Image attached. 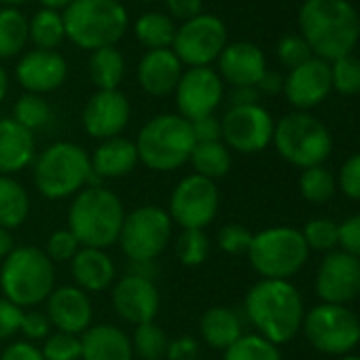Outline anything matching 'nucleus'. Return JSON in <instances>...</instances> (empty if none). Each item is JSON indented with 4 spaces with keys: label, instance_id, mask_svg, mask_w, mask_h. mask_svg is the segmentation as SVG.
Instances as JSON below:
<instances>
[{
    "label": "nucleus",
    "instance_id": "nucleus-1",
    "mask_svg": "<svg viewBox=\"0 0 360 360\" xmlns=\"http://www.w3.org/2000/svg\"><path fill=\"white\" fill-rule=\"evenodd\" d=\"M299 28L314 58L324 62L349 56L360 39V18L347 0H305Z\"/></svg>",
    "mask_w": 360,
    "mask_h": 360
},
{
    "label": "nucleus",
    "instance_id": "nucleus-2",
    "mask_svg": "<svg viewBox=\"0 0 360 360\" xmlns=\"http://www.w3.org/2000/svg\"><path fill=\"white\" fill-rule=\"evenodd\" d=\"M244 311L257 335L274 345H284L301 333L305 307L290 280H259L244 299Z\"/></svg>",
    "mask_w": 360,
    "mask_h": 360
},
{
    "label": "nucleus",
    "instance_id": "nucleus-3",
    "mask_svg": "<svg viewBox=\"0 0 360 360\" xmlns=\"http://www.w3.org/2000/svg\"><path fill=\"white\" fill-rule=\"evenodd\" d=\"M121 198L104 185H87L68 208V229L83 248H110L119 242L125 221Z\"/></svg>",
    "mask_w": 360,
    "mask_h": 360
},
{
    "label": "nucleus",
    "instance_id": "nucleus-4",
    "mask_svg": "<svg viewBox=\"0 0 360 360\" xmlns=\"http://www.w3.org/2000/svg\"><path fill=\"white\" fill-rule=\"evenodd\" d=\"M32 178L37 191L45 200H70L94 180L89 153L77 142H53L37 155L32 163Z\"/></svg>",
    "mask_w": 360,
    "mask_h": 360
},
{
    "label": "nucleus",
    "instance_id": "nucleus-5",
    "mask_svg": "<svg viewBox=\"0 0 360 360\" xmlns=\"http://www.w3.org/2000/svg\"><path fill=\"white\" fill-rule=\"evenodd\" d=\"M56 288V265L37 246H15L0 263L3 297L22 309H34L45 303Z\"/></svg>",
    "mask_w": 360,
    "mask_h": 360
},
{
    "label": "nucleus",
    "instance_id": "nucleus-6",
    "mask_svg": "<svg viewBox=\"0 0 360 360\" xmlns=\"http://www.w3.org/2000/svg\"><path fill=\"white\" fill-rule=\"evenodd\" d=\"M195 148L191 121L180 115L163 112L148 119L138 131L136 150L142 165L165 174L189 163Z\"/></svg>",
    "mask_w": 360,
    "mask_h": 360
},
{
    "label": "nucleus",
    "instance_id": "nucleus-7",
    "mask_svg": "<svg viewBox=\"0 0 360 360\" xmlns=\"http://www.w3.org/2000/svg\"><path fill=\"white\" fill-rule=\"evenodd\" d=\"M66 39L87 51L115 47L127 30V11L119 0H75L64 13Z\"/></svg>",
    "mask_w": 360,
    "mask_h": 360
},
{
    "label": "nucleus",
    "instance_id": "nucleus-8",
    "mask_svg": "<svg viewBox=\"0 0 360 360\" xmlns=\"http://www.w3.org/2000/svg\"><path fill=\"white\" fill-rule=\"evenodd\" d=\"M271 142L286 163L301 169L322 165L333 153V136L326 125L301 110L284 115L276 123Z\"/></svg>",
    "mask_w": 360,
    "mask_h": 360
},
{
    "label": "nucleus",
    "instance_id": "nucleus-9",
    "mask_svg": "<svg viewBox=\"0 0 360 360\" xmlns=\"http://www.w3.org/2000/svg\"><path fill=\"white\" fill-rule=\"evenodd\" d=\"M248 261L261 280H290L309 259V248L299 229L269 227L252 236Z\"/></svg>",
    "mask_w": 360,
    "mask_h": 360
},
{
    "label": "nucleus",
    "instance_id": "nucleus-10",
    "mask_svg": "<svg viewBox=\"0 0 360 360\" xmlns=\"http://www.w3.org/2000/svg\"><path fill=\"white\" fill-rule=\"evenodd\" d=\"M174 223L165 208L142 204L125 214L119 246L129 261H157L172 242Z\"/></svg>",
    "mask_w": 360,
    "mask_h": 360
},
{
    "label": "nucleus",
    "instance_id": "nucleus-11",
    "mask_svg": "<svg viewBox=\"0 0 360 360\" xmlns=\"http://www.w3.org/2000/svg\"><path fill=\"white\" fill-rule=\"evenodd\" d=\"M358 324L356 314L345 305L318 303L303 316L301 333L322 354L345 356L358 345Z\"/></svg>",
    "mask_w": 360,
    "mask_h": 360
},
{
    "label": "nucleus",
    "instance_id": "nucleus-12",
    "mask_svg": "<svg viewBox=\"0 0 360 360\" xmlns=\"http://www.w3.org/2000/svg\"><path fill=\"white\" fill-rule=\"evenodd\" d=\"M221 206V191L214 180L187 174L169 193L167 214L180 229H206L214 223Z\"/></svg>",
    "mask_w": 360,
    "mask_h": 360
},
{
    "label": "nucleus",
    "instance_id": "nucleus-13",
    "mask_svg": "<svg viewBox=\"0 0 360 360\" xmlns=\"http://www.w3.org/2000/svg\"><path fill=\"white\" fill-rule=\"evenodd\" d=\"M227 47V28L221 18L202 13L180 28H176V37L172 43V51L189 68H204L219 60L223 49Z\"/></svg>",
    "mask_w": 360,
    "mask_h": 360
},
{
    "label": "nucleus",
    "instance_id": "nucleus-14",
    "mask_svg": "<svg viewBox=\"0 0 360 360\" xmlns=\"http://www.w3.org/2000/svg\"><path fill=\"white\" fill-rule=\"evenodd\" d=\"M276 121L261 104L231 106L221 119L223 142L229 150L255 155L265 150L274 140Z\"/></svg>",
    "mask_w": 360,
    "mask_h": 360
},
{
    "label": "nucleus",
    "instance_id": "nucleus-15",
    "mask_svg": "<svg viewBox=\"0 0 360 360\" xmlns=\"http://www.w3.org/2000/svg\"><path fill=\"white\" fill-rule=\"evenodd\" d=\"M174 96H176L178 115L187 121L214 115V110L219 108L225 96L223 79L210 66L189 68L180 77Z\"/></svg>",
    "mask_w": 360,
    "mask_h": 360
},
{
    "label": "nucleus",
    "instance_id": "nucleus-16",
    "mask_svg": "<svg viewBox=\"0 0 360 360\" xmlns=\"http://www.w3.org/2000/svg\"><path fill=\"white\" fill-rule=\"evenodd\" d=\"M314 284L322 303L347 305L349 301L358 299L360 292V259L343 250L326 252Z\"/></svg>",
    "mask_w": 360,
    "mask_h": 360
},
{
    "label": "nucleus",
    "instance_id": "nucleus-17",
    "mask_svg": "<svg viewBox=\"0 0 360 360\" xmlns=\"http://www.w3.org/2000/svg\"><path fill=\"white\" fill-rule=\"evenodd\" d=\"M110 303L123 322L138 326L144 322H155L161 307V297L153 280L125 274L112 284Z\"/></svg>",
    "mask_w": 360,
    "mask_h": 360
},
{
    "label": "nucleus",
    "instance_id": "nucleus-18",
    "mask_svg": "<svg viewBox=\"0 0 360 360\" xmlns=\"http://www.w3.org/2000/svg\"><path fill=\"white\" fill-rule=\"evenodd\" d=\"M131 117V104L119 89H98L85 104L81 123L87 136L96 140H108L123 134Z\"/></svg>",
    "mask_w": 360,
    "mask_h": 360
},
{
    "label": "nucleus",
    "instance_id": "nucleus-19",
    "mask_svg": "<svg viewBox=\"0 0 360 360\" xmlns=\"http://www.w3.org/2000/svg\"><path fill=\"white\" fill-rule=\"evenodd\" d=\"M45 314L56 330L83 335L94 322V305L85 290L75 284L56 286L45 301Z\"/></svg>",
    "mask_w": 360,
    "mask_h": 360
},
{
    "label": "nucleus",
    "instance_id": "nucleus-20",
    "mask_svg": "<svg viewBox=\"0 0 360 360\" xmlns=\"http://www.w3.org/2000/svg\"><path fill=\"white\" fill-rule=\"evenodd\" d=\"M330 89V64L320 58H311L305 64L290 70V75L284 79L282 91L297 110L305 112L324 102Z\"/></svg>",
    "mask_w": 360,
    "mask_h": 360
},
{
    "label": "nucleus",
    "instance_id": "nucleus-21",
    "mask_svg": "<svg viewBox=\"0 0 360 360\" xmlns=\"http://www.w3.org/2000/svg\"><path fill=\"white\" fill-rule=\"evenodd\" d=\"M15 77L20 85L26 89V94H49L60 89L68 79V64L62 53L47 51V49H34L26 53L18 68Z\"/></svg>",
    "mask_w": 360,
    "mask_h": 360
},
{
    "label": "nucleus",
    "instance_id": "nucleus-22",
    "mask_svg": "<svg viewBox=\"0 0 360 360\" xmlns=\"http://www.w3.org/2000/svg\"><path fill=\"white\" fill-rule=\"evenodd\" d=\"M217 62L219 77L233 87H257L267 70L263 51L248 41L227 45Z\"/></svg>",
    "mask_w": 360,
    "mask_h": 360
},
{
    "label": "nucleus",
    "instance_id": "nucleus-23",
    "mask_svg": "<svg viewBox=\"0 0 360 360\" xmlns=\"http://www.w3.org/2000/svg\"><path fill=\"white\" fill-rule=\"evenodd\" d=\"M91 163V185H100L102 180H117L129 176L140 163L136 142L123 136L102 140L89 155Z\"/></svg>",
    "mask_w": 360,
    "mask_h": 360
},
{
    "label": "nucleus",
    "instance_id": "nucleus-24",
    "mask_svg": "<svg viewBox=\"0 0 360 360\" xmlns=\"http://www.w3.org/2000/svg\"><path fill=\"white\" fill-rule=\"evenodd\" d=\"M37 159L34 134L15 119H0V176H15Z\"/></svg>",
    "mask_w": 360,
    "mask_h": 360
},
{
    "label": "nucleus",
    "instance_id": "nucleus-25",
    "mask_svg": "<svg viewBox=\"0 0 360 360\" xmlns=\"http://www.w3.org/2000/svg\"><path fill=\"white\" fill-rule=\"evenodd\" d=\"M180 77H183V64L172 49L148 51L138 64V83L148 96L155 98L174 94Z\"/></svg>",
    "mask_w": 360,
    "mask_h": 360
},
{
    "label": "nucleus",
    "instance_id": "nucleus-26",
    "mask_svg": "<svg viewBox=\"0 0 360 360\" xmlns=\"http://www.w3.org/2000/svg\"><path fill=\"white\" fill-rule=\"evenodd\" d=\"M70 274L75 286H79L87 295L108 290L117 282V265L112 257L102 248L81 246L77 257L70 261Z\"/></svg>",
    "mask_w": 360,
    "mask_h": 360
},
{
    "label": "nucleus",
    "instance_id": "nucleus-27",
    "mask_svg": "<svg viewBox=\"0 0 360 360\" xmlns=\"http://www.w3.org/2000/svg\"><path fill=\"white\" fill-rule=\"evenodd\" d=\"M81 360H134L131 339L117 324H91L81 335Z\"/></svg>",
    "mask_w": 360,
    "mask_h": 360
},
{
    "label": "nucleus",
    "instance_id": "nucleus-28",
    "mask_svg": "<svg viewBox=\"0 0 360 360\" xmlns=\"http://www.w3.org/2000/svg\"><path fill=\"white\" fill-rule=\"evenodd\" d=\"M244 335L240 314L227 305H212L200 318V337L212 349L225 352Z\"/></svg>",
    "mask_w": 360,
    "mask_h": 360
},
{
    "label": "nucleus",
    "instance_id": "nucleus-29",
    "mask_svg": "<svg viewBox=\"0 0 360 360\" xmlns=\"http://www.w3.org/2000/svg\"><path fill=\"white\" fill-rule=\"evenodd\" d=\"M30 217V193L15 176H0V227L18 229Z\"/></svg>",
    "mask_w": 360,
    "mask_h": 360
},
{
    "label": "nucleus",
    "instance_id": "nucleus-30",
    "mask_svg": "<svg viewBox=\"0 0 360 360\" xmlns=\"http://www.w3.org/2000/svg\"><path fill=\"white\" fill-rule=\"evenodd\" d=\"M189 163L193 165V174L204 176L208 180H217L225 178L231 172L233 159H231V150L225 146V142H204V144H195Z\"/></svg>",
    "mask_w": 360,
    "mask_h": 360
},
{
    "label": "nucleus",
    "instance_id": "nucleus-31",
    "mask_svg": "<svg viewBox=\"0 0 360 360\" xmlns=\"http://www.w3.org/2000/svg\"><path fill=\"white\" fill-rule=\"evenodd\" d=\"M89 77L98 89H119L125 77V60L115 47H104L89 58Z\"/></svg>",
    "mask_w": 360,
    "mask_h": 360
},
{
    "label": "nucleus",
    "instance_id": "nucleus-32",
    "mask_svg": "<svg viewBox=\"0 0 360 360\" xmlns=\"http://www.w3.org/2000/svg\"><path fill=\"white\" fill-rule=\"evenodd\" d=\"M136 39L148 49H169L176 37V26L169 15L163 13H144L138 18L134 26Z\"/></svg>",
    "mask_w": 360,
    "mask_h": 360
},
{
    "label": "nucleus",
    "instance_id": "nucleus-33",
    "mask_svg": "<svg viewBox=\"0 0 360 360\" xmlns=\"http://www.w3.org/2000/svg\"><path fill=\"white\" fill-rule=\"evenodd\" d=\"M28 41V20L13 7L0 9V60L20 56Z\"/></svg>",
    "mask_w": 360,
    "mask_h": 360
},
{
    "label": "nucleus",
    "instance_id": "nucleus-34",
    "mask_svg": "<svg viewBox=\"0 0 360 360\" xmlns=\"http://www.w3.org/2000/svg\"><path fill=\"white\" fill-rule=\"evenodd\" d=\"M28 39L37 45V49L56 51L66 39L62 13L53 9H41L32 22H28Z\"/></svg>",
    "mask_w": 360,
    "mask_h": 360
},
{
    "label": "nucleus",
    "instance_id": "nucleus-35",
    "mask_svg": "<svg viewBox=\"0 0 360 360\" xmlns=\"http://www.w3.org/2000/svg\"><path fill=\"white\" fill-rule=\"evenodd\" d=\"M337 191V180L333 172L324 165H314L301 169L299 176V193L309 204H324Z\"/></svg>",
    "mask_w": 360,
    "mask_h": 360
},
{
    "label": "nucleus",
    "instance_id": "nucleus-36",
    "mask_svg": "<svg viewBox=\"0 0 360 360\" xmlns=\"http://www.w3.org/2000/svg\"><path fill=\"white\" fill-rule=\"evenodd\" d=\"M129 339H131L134 356H138L140 360H163L165 358L169 337L159 324H155V322L138 324V326H134V333L129 335Z\"/></svg>",
    "mask_w": 360,
    "mask_h": 360
},
{
    "label": "nucleus",
    "instance_id": "nucleus-37",
    "mask_svg": "<svg viewBox=\"0 0 360 360\" xmlns=\"http://www.w3.org/2000/svg\"><path fill=\"white\" fill-rule=\"evenodd\" d=\"M210 238L204 229H183L176 238L174 252L180 265L185 267H200L210 257Z\"/></svg>",
    "mask_w": 360,
    "mask_h": 360
},
{
    "label": "nucleus",
    "instance_id": "nucleus-38",
    "mask_svg": "<svg viewBox=\"0 0 360 360\" xmlns=\"http://www.w3.org/2000/svg\"><path fill=\"white\" fill-rule=\"evenodd\" d=\"M223 360H282L280 347L265 337L250 333L242 335L231 347L223 352Z\"/></svg>",
    "mask_w": 360,
    "mask_h": 360
},
{
    "label": "nucleus",
    "instance_id": "nucleus-39",
    "mask_svg": "<svg viewBox=\"0 0 360 360\" xmlns=\"http://www.w3.org/2000/svg\"><path fill=\"white\" fill-rule=\"evenodd\" d=\"M11 119H15L22 127H26L34 134L37 129H43L51 121V106L43 96L24 94L13 104V117Z\"/></svg>",
    "mask_w": 360,
    "mask_h": 360
},
{
    "label": "nucleus",
    "instance_id": "nucleus-40",
    "mask_svg": "<svg viewBox=\"0 0 360 360\" xmlns=\"http://www.w3.org/2000/svg\"><path fill=\"white\" fill-rule=\"evenodd\" d=\"M301 236L309 250L330 252L339 246V225L326 217H316V219L307 221Z\"/></svg>",
    "mask_w": 360,
    "mask_h": 360
},
{
    "label": "nucleus",
    "instance_id": "nucleus-41",
    "mask_svg": "<svg viewBox=\"0 0 360 360\" xmlns=\"http://www.w3.org/2000/svg\"><path fill=\"white\" fill-rule=\"evenodd\" d=\"M330 81L333 89H337L341 96L360 94V60L352 53L335 60L330 66Z\"/></svg>",
    "mask_w": 360,
    "mask_h": 360
},
{
    "label": "nucleus",
    "instance_id": "nucleus-42",
    "mask_svg": "<svg viewBox=\"0 0 360 360\" xmlns=\"http://www.w3.org/2000/svg\"><path fill=\"white\" fill-rule=\"evenodd\" d=\"M45 360H81V337L53 330L41 345Z\"/></svg>",
    "mask_w": 360,
    "mask_h": 360
},
{
    "label": "nucleus",
    "instance_id": "nucleus-43",
    "mask_svg": "<svg viewBox=\"0 0 360 360\" xmlns=\"http://www.w3.org/2000/svg\"><path fill=\"white\" fill-rule=\"evenodd\" d=\"M252 231L240 223H227L219 229L217 233V244L225 255L238 257V255H248V248L252 244Z\"/></svg>",
    "mask_w": 360,
    "mask_h": 360
},
{
    "label": "nucleus",
    "instance_id": "nucleus-44",
    "mask_svg": "<svg viewBox=\"0 0 360 360\" xmlns=\"http://www.w3.org/2000/svg\"><path fill=\"white\" fill-rule=\"evenodd\" d=\"M81 250L79 240L75 238V233L66 227V229H58L47 238V246H45V255L51 259V263H70L77 252Z\"/></svg>",
    "mask_w": 360,
    "mask_h": 360
},
{
    "label": "nucleus",
    "instance_id": "nucleus-45",
    "mask_svg": "<svg viewBox=\"0 0 360 360\" xmlns=\"http://www.w3.org/2000/svg\"><path fill=\"white\" fill-rule=\"evenodd\" d=\"M278 58H280V62H282L284 66H288V68L292 70V68L305 64L307 60H311L314 53H311L309 45L303 41V37L290 34V37H284V39L278 43Z\"/></svg>",
    "mask_w": 360,
    "mask_h": 360
},
{
    "label": "nucleus",
    "instance_id": "nucleus-46",
    "mask_svg": "<svg viewBox=\"0 0 360 360\" xmlns=\"http://www.w3.org/2000/svg\"><path fill=\"white\" fill-rule=\"evenodd\" d=\"M20 333L24 335L26 341L39 343V341H45L53 333V326H51L45 311H41V309H24Z\"/></svg>",
    "mask_w": 360,
    "mask_h": 360
},
{
    "label": "nucleus",
    "instance_id": "nucleus-47",
    "mask_svg": "<svg viewBox=\"0 0 360 360\" xmlns=\"http://www.w3.org/2000/svg\"><path fill=\"white\" fill-rule=\"evenodd\" d=\"M337 187L341 189L345 198L360 202V153L343 161L339 176H337Z\"/></svg>",
    "mask_w": 360,
    "mask_h": 360
},
{
    "label": "nucleus",
    "instance_id": "nucleus-48",
    "mask_svg": "<svg viewBox=\"0 0 360 360\" xmlns=\"http://www.w3.org/2000/svg\"><path fill=\"white\" fill-rule=\"evenodd\" d=\"M22 316H24V309L20 305L11 303L5 297H0V341L13 339L20 333Z\"/></svg>",
    "mask_w": 360,
    "mask_h": 360
},
{
    "label": "nucleus",
    "instance_id": "nucleus-49",
    "mask_svg": "<svg viewBox=\"0 0 360 360\" xmlns=\"http://www.w3.org/2000/svg\"><path fill=\"white\" fill-rule=\"evenodd\" d=\"M339 248L360 259V212L339 223Z\"/></svg>",
    "mask_w": 360,
    "mask_h": 360
},
{
    "label": "nucleus",
    "instance_id": "nucleus-50",
    "mask_svg": "<svg viewBox=\"0 0 360 360\" xmlns=\"http://www.w3.org/2000/svg\"><path fill=\"white\" fill-rule=\"evenodd\" d=\"M200 356V341L193 335H178L169 339L165 360H198Z\"/></svg>",
    "mask_w": 360,
    "mask_h": 360
},
{
    "label": "nucleus",
    "instance_id": "nucleus-51",
    "mask_svg": "<svg viewBox=\"0 0 360 360\" xmlns=\"http://www.w3.org/2000/svg\"><path fill=\"white\" fill-rule=\"evenodd\" d=\"M191 129H193V138L195 144H204V142H221L223 140V129H221V119L214 115L202 117L191 121Z\"/></svg>",
    "mask_w": 360,
    "mask_h": 360
},
{
    "label": "nucleus",
    "instance_id": "nucleus-52",
    "mask_svg": "<svg viewBox=\"0 0 360 360\" xmlns=\"http://www.w3.org/2000/svg\"><path fill=\"white\" fill-rule=\"evenodd\" d=\"M0 360H45V356L37 343L22 339V341H11L0 352Z\"/></svg>",
    "mask_w": 360,
    "mask_h": 360
},
{
    "label": "nucleus",
    "instance_id": "nucleus-53",
    "mask_svg": "<svg viewBox=\"0 0 360 360\" xmlns=\"http://www.w3.org/2000/svg\"><path fill=\"white\" fill-rule=\"evenodd\" d=\"M165 5H167L172 18L189 22V20L202 15L204 0H165Z\"/></svg>",
    "mask_w": 360,
    "mask_h": 360
},
{
    "label": "nucleus",
    "instance_id": "nucleus-54",
    "mask_svg": "<svg viewBox=\"0 0 360 360\" xmlns=\"http://www.w3.org/2000/svg\"><path fill=\"white\" fill-rule=\"evenodd\" d=\"M259 94H267V96H276L284 89V79L274 72V70H265V75L261 77V81L257 83Z\"/></svg>",
    "mask_w": 360,
    "mask_h": 360
},
{
    "label": "nucleus",
    "instance_id": "nucleus-55",
    "mask_svg": "<svg viewBox=\"0 0 360 360\" xmlns=\"http://www.w3.org/2000/svg\"><path fill=\"white\" fill-rule=\"evenodd\" d=\"M231 106H250V104H259V89L257 87H233L231 91Z\"/></svg>",
    "mask_w": 360,
    "mask_h": 360
},
{
    "label": "nucleus",
    "instance_id": "nucleus-56",
    "mask_svg": "<svg viewBox=\"0 0 360 360\" xmlns=\"http://www.w3.org/2000/svg\"><path fill=\"white\" fill-rule=\"evenodd\" d=\"M157 271H159L157 261H129V271L127 274H134V276H140V278H146V280L155 282Z\"/></svg>",
    "mask_w": 360,
    "mask_h": 360
},
{
    "label": "nucleus",
    "instance_id": "nucleus-57",
    "mask_svg": "<svg viewBox=\"0 0 360 360\" xmlns=\"http://www.w3.org/2000/svg\"><path fill=\"white\" fill-rule=\"evenodd\" d=\"M13 248H15V244H13V236H11V231L0 227V263H3V261L11 255V250H13Z\"/></svg>",
    "mask_w": 360,
    "mask_h": 360
},
{
    "label": "nucleus",
    "instance_id": "nucleus-58",
    "mask_svg": "<svg viewBox=\"0 0 360 360\" xmlns=\"http://www.w3.org/2000/svg\"><path fill=\"white\" fill-rule=\"evenodd\" d=\"M7 91H9V77H7V70L3 68V64H0V102L5 100Z\"/></svg>",
    "mask_w": 360,
    "mask_h": 360
},
{
    "label": "nucleus",
    "instance_id": "nucleus-59",
    "mask_svg": "<svg viewBox=\"0 0 360 360\" xmlns=\"http://www.w3.org/2000/svg\"><path fill=\"white\" fill-rule=\"evenodd\" d=\"M41 3L45 5V9H53V11H58V9H66L70 3H75V0H41Z\"/></svg>",
    "mask_w": 360,
    "mask_h": 360
},
{
    "label": "nucleus",
    "instance_id": "nucleus-60",
    "mask_svg": "<svg viewBox=\"0 0 360 360\" xmlns=\"http://www.w3.org/2000/svg\"><path fill=\"white\" fill-rule=\"evenodd\" d=\"M3 5H9V7H15V5H24V3H28V0H0Z\"/></svg>",
    "mask_w": 360,
    "mask_h": 360
},
{
    "label": "nucleus",
    "instance_id": "nucleus-61",
    "mask_svg": "<svg viewBox=\"0 0 360 360\" xmlns=\"http://www.w3.org/2000/svg\"><path fill=\"white\" fill-rule=\"evenodd\" d=\"M339 360H360V356H352V354H345V356H339Z\"/></svg>",
    "mask_w": 360,
    "mask_h": 360
},
{
    "label": "nucleus",
    "instance_id": "nucleus-62",
    "mask_svg": "<svg viewBox=\"0 0 360 360\" xmlns=\"http://www.w3.org/2000/svg\"><path fill=\"white\" fill-rule=\"evenodd\" d=\"M358 343H360V324H358Z\"/></svg>",
    "mask_w": 360,
    "mask_h": 360
},
{
    "label": "nucleus",
    "instance_id": "nucleus-63",
    "mask_svg": "<svg viewBox=\"0 0 360 360\" xmlns=\"http://www.w3.org/2000/svg\"><path fill=\"white\" fill-rule=\"evenodd\" d=\"M140 3H153V0H140Z\"/></svg>",
    "mask_w": 360,
    "mask_h": 360
},
{
    "label": "nucleus",
    "instance_id": "nucleus-64",
    "mask_svg": "<svg viewBox=\"0 0 360 360\" xmlns=\"http://www.w3.org/2000/svg\"><path fill=\"white\" fill-rule=\"evenodd\" d=\"M358 299H360V292H358Z\"/></svg>",
    "mask_w": 360,
    "mask_h": 360
}]
</instances>
